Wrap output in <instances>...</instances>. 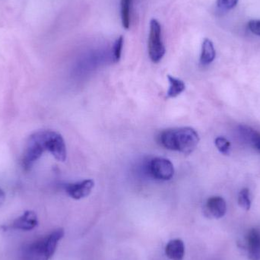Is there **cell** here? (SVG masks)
I'll use <instances>...</instances> for the list:
<instances>
[{"label": "cell", "instance_id": "14", "mask_svg": "<svg viewBox=\"0 0 260 260\" xmlns=\"http://www.w3.org/2000/svg\"><path fill=\"white\" fill-rule=\"evenodd\" d=\"M168 79L170 83V88L168 89V93H167L168 98L172 99V98L177 97L184 91L186 85H185L183 81L177 79L174 76H170V75H168Z\"/></svg>", "mask_w": 260, "mask_h": 260}, {"label": "cell", "instance_id": "20", "mask_svg": "<svg viewBox=\"0 0 260 260\" xmlns=\"http://www.w3.org/2000/svg\"><path fill=\"white\" fill-rule=\"evenodd\" d=\"M248 27L252 33L260 36V20L253 19L249 21Z\"/></svg>", "mask_w": 260, "mask_h": 260}, {"label": "cell", "instance_id": "7", "mask_svg": "<svg viewBox=\"0 0 260 260\" xmlns=\"http://www.w3.org/2000/svg\"><path fill=\"white\" fill-rule=\"evenodd\" d=\"M92 180H85L77 183H70L66 186V192L74 200H81L88 197L94 188Z\"/></svg>", "mask_w": 260, "mask_h": 260}, {"label": "cell", "instance_id": "15", "mask_svg": "<svg viewBox=\"0 0 260 260\" xmlns=\"http://www.w3.org/2000/svg\"><path fill=\"white\" fill-rule=\"evenodd\" d=\"M133 0H121L120 11H121L122 24L125 29H129L131 21V7Z\"/></svg>", "mask_w": 260, "mask_h": 260}, {"label": "cell", "instance_id": "16", "mask_svg": "<svg viewBox=\"0 0 260 260\" xmlns=\"http://www.w3.org/2000/svg\"><path fill=\"white\" fill-rule=\"evenodd\" d=\"M238 205L240 207L246 211H249L251 207V199H250V190L247 188L241 189L238 194Z\"/></svg>", "mask_w": 260, "mask_h": 260}, {"label": "cell", "instance_id": "19", "mask_svg": "<svg viewBox=\"0 0 260 260\" xmlns=\"http://www.w3.org/2000/svg\"><path fill=\"white\" fill-rule=\"evenodd\" d=\"M239 0H217V6L221 11H229L238 5Z\"/></svg>", "mask_w": 260, "mask_h": 260}, {"label": "cell", "instance_id": "18", "mask_svg": "<svg viewBox=\"0 0 260 260\" xmlns=\"http://www.w3.org/2000/svg\"><path fill=\"white\" fill-rule=\"evenodd\" d=\"M123 37L120 36L116 40L114 46V59L116 62H119L121 57L122 50L123 46Z\"/></svg>", "mask_w": 260, "mask_h": 260}, {"label": "cell", "instance_id": "2", "mask_svg": "<svg viewBox=\"0 0 260 260\" xmlns=\"http://www.w3.org/2000/svg\"><path fill=\"white\" fill-rule=\"evenodd\" d=\"M64 237V230L56 229L51 233L24 246L20 253V260H50Z\"/></svg>", "mask_w": 260, "mask_h": 260}, {"label": "cell", "instance_id": "17", "mask_svg": "<svg viewBox=\"0 0 260 260\" xmlns=\"http://www.w3.org/2000/svg\"><path fill=\"white\" fill-rule=\"evenodd\" d=\"M215 146L218 148V151L224 154V155H229L232 151V145L230 142L225 138L220 137L216 138L215 140Z\"/></svg>", "mask_w": 260, "mask_h": 260}, {"label": "cell", "instance_id": "5", "mask_svg": "<svg viewBox=\"0 0 260 260\" xmlns=\"http://www.w3.org/2000/svg\"><path fill=\"white\" fill-rule=\"evenodd\" d=\"M44 138L46 151H49L59 161H65L67 151L62 136L52 130H44Z\"/></svg>", "mask_w": 260, "mask_h": 260}, {"label": "cell", "instance_id": "6", "mask_svg": "<svg viewBox=\"0 0 260 260\" xmlns=\"http://www.w3.org/2000/svg\"><path fill=\"white\" fill-rule=\"evenodd\" d=\"M150 172L159 180H169L174 177V168L171 160L164 157H155L150 162Z\"/></svg>", "mask_w": 260, "mask_h": 260}, {"label": "cell", "instance_id": "8", "mask_svg": "<svg viewBox=\"0 0 260 260\" xmlns=\"http://www.w3.org/2000/svg\"><path fill=\"white\" fill-rule=\"evenodd\" d=\"M205 212L209 218L216 219L222 218L227 212L225 200L221 197H211L206 202Z\"/></svg>", "mask_w": 260, "mask_h": 260}, {"label": "cell", "instance_id": "1", "mask_svg": "<svg viewBox=\"0 0 260 260\" xmlns=\"http://www.w3.org/2000/svg\"><path fill=\"white\" fill-rule=\"evenodd\" d=\"M157 142L166 149L189 154L198 146L200 136L191 127L174 128L160 132Z\"/></svg>", "mask_w": 260, "mask_h": 260}, {"label": "cell", "instance_id": "11", "mask_svg": "<svg viewBox=\"0 0 260 260\" xmlns=\"http://www.w3.org/2000/svg\"><path fill=\"white\" fill-rule=\"evenodd\" d=\"M238 132L243 140L247 143L250 144L252 147L260 152V133L256 130L252 129L250 126H238Z\"/></svg>", "mask_w": 260, "mask_h": 260}, {"label": "cell", "instance_id": "13", "mask_svg": "<svg viewBox=\"0 0 260 260\" xmlns=\"http://www.w3.org/2000/svg\"><path fill=\"white\" fill-rule=\"evenodd\" d=\"M216 53L215 47L212 41L206 38L202 45L201 56H200V63L203 66H207L212 63L215 59Z\"/></svg>", "mask_w": 260, "mask_h": 260}, {"label": "cell", "instance_id": "12", "mask_svg": "<svg viewBox=\"0 0 260 260\" xmlns=\"http://www.w3.org/2000/svg\"><path fill=\"white\" fill-rule=\"evenodd\" d=\"M166 256L171 260H182L184 257L185 246L180 239L170 241L165 247Z\"/></svg>", "mask_w": 260, "mask_h": 260}, {"label": "cell", "instance_id": "10", "mask_svg": "<svg viewBox=\"0 0 260 260\" xmlns=\"http://www.w3.org/2000/svg\"><path fill=\"white\" fill-rule=\"evenodd\" d=\"M248 256L251 260L260 259V232L256 229L249 231L246 236Z\"/></svg>", "mask_w": 260, "mask_h": 260}, {"label": "cell", "instance_id": "4", "mask_svg": "<svg viewBox=\"0 0 260 260\" xmlns=\"http://www.w3.org/2000/svg\"><path fill=\"white\" fill-rule=\"evenodd\" d=\"M148 48L150 59L154 63L160 62L166 52L162 40L161 25L154 18L150 21Z\"/></svg>", "mask_w": 260, "mask_h": 260}, {"label": "cell", "instance_id": "21", "mask_svg": "<svg viewBox=\"0 0 260 260\" xmlns=\"http://www.w3.org/2000/svg\"><path fill=\"white\" fill-rule=\"evenodd\" d=\"M6 200V193L2 188H0V206L4 203Z\"/></svg>", "mask_w": 260, "mask_h": 260}, {"label": "cell", "instance_id": "3", "mask_svg": "<svg viewBox=\"0 0 260 260\" xmlns=\"http://www.w3.org/2000/svg\"><path fill=\"white\" fill-rule=\"evenodd\" d=\"M46 151L44 130L36 132L29 136L21 158V165L25 171L30 170L35 162Z\"/></svg>", "mask_w": 260, "mask_h": 260}, {"label": "cell", "instance_id": "9", "mask_svg": "<svg viewBox=\"0 0 260 260\" xmlns=\"http://www.w3.org/2000/svg\"><path fill=\"white\" fill-rule=\"evenodd\" d=\"M38 224V215L33 211H26L21 216L17 218L10 225L11 229L15 230H33Z\"/></svg>", "mask_w": 260, "mask_h": 260}]
</instances>
